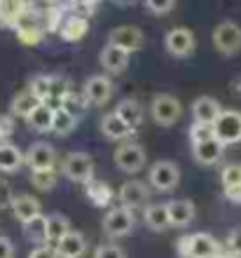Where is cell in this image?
<instances>
[{"mask_svg": "<svg viewBox=\"0 0 241 258\" xmlns=\"http://www.w3.org/2000/svg\"><path fill=\"white\" fill-rule=\"evenodd\" d=\"M222 192L229 202H241V164H227L220 171Z\"/></svg>", "mask_w": 241, "mask_h": 258, "instance_id": "44dd1931", "label": "cell"}, {"mask_svg": "<svg viewBox=\"0 0 241 258\" xmlns=\"http://www.w3.org/2000/svg\"><path fill=\"white\" fill-rule=\"evenodd\" d=\"M28 258H59L56 249L52 244H42V246H35L33 251L28 253Z\"/></svg>", "mask_w": 241, "mask_h": 258, "instance_id": "b9f144b4", "label": "cell"}, {"mask_svg": "<svg viewBox=\"0 0 241 258\" xmlns=\"http://www.w3.org/2000/svg\"><path fill=\"white\" fill-rule=\"evenodd\" d=\"M213 45L225 56H234L241 52V26L236 21H220L213 28Z\"/></svg>", "mask_w": 241, "mask_h": 258, "instance_id": "52a82bcc", "label": "cell"}, {"mask_svg": "<svg viewBox=\"0 0 241 258\" xmlns=\"http://www.w3.org/2000/svg\"><path fill=\"white\" fill-rule=\"evenodd\" d=\"M115 5H122V7H127V5H131V3H136V0H113Z\"/></svg>", "mask_w": 241, "mask_h": 258, "instance_id": "ee69618b", "label": "cell"}, {"mask_svg": "<svg viewBox=\"0 0 241 258\" xmlns=\"http://www.w3.org/2000/svg\"><path fill=\"white\" fill-rule=\"evenodd\" d=\"M229 89H232V94H234L236 99H241V75H236L234 80H232V85H229Z\"/></svg>", "mask_w": 241, "mask_h": 258, "instance_id": "7bdbcfd3", "label": "cell"}, {"mask_svg": "<svg viewBox=\"0 0 241 258\" xmlns=\"http://www.w3.org/2000/svg\"><path fill=\"white\" fill-rule=\"evenodd\" d=\"M75 127H77V117H73L68 110L63 108H56L54 110V134L56 136H68V134H73Z\"/></svg>", "mask_w": 241, "mask_h": 258, "instance_id": "1f68e13d", "label": "cell"}, {"mask_svg": "<svg viewBox=\"0 0 241 258\" xmlns=\"http://www.w3.org/2000/svg\"><path fill=\"white\" fill-rule=\"evenodd\" d=\"M143 42H145L143 31L138 26H131V24L117 26L108 33V45L124 49V52H129V54H131V52H138V49L143 47Z\"/></svg>", "mask_w": 241, "mask_h": 258, "instance_id": "7c38bea8", "label": "cell"}, {"mask_svg": "<svg viewBox=\"0 0 241 258\" xmlns=\"http://www.w3.org/2000/svg\"><path fill=\"white\" fill-rule=\"evenodd\" d=\"M181 258H192V256H181Z\"/></svg>", "mask_w": 241, "mask_h": 258, "instance_id": "f6af8a7d", "label": "cell"}, {"mask_svg": "<svg viewBox=\"0 0 241 258\" xmlns=\"http://www.w3.org/2000/svg\"><path fill=\"white\" fill-rule=\"evenodd\" d=\"M0 258H17V246L5 235H0Z\"/></svg>", "mask_w": 241, "mask_h": 258, "instance_id": "60d3db41", "label": "cell"}, {"mask_svg": "<svg viewBox=\"0 0 241 258\" xmlns=\"http://www.w3.org/2000/svg\"><path fill=\"white\" fill-rule=\"evenodd\" d=\"M115 167L124 174H138V171L145 167L147 162V153L141 143L136 141H122L117 148H115Z\"/></svg>", "mask_w": 241, "mask_h": 258, "instance_id": "277c9868", "label": "cell"}, {"mask_svg": "<svg viewBox=\"0 0 241 258\" xmlns=\"http://www.w3.org/2000/svg\"><path fill=\"white\" fill-rule=\"evenodd\" d=\"M31 183H33V188H38L40 192H49L56 188V183H59V174H56V169L31 171Z\"/></svg>", "mask_w": 241, "mask_h": 258, "instance_id": "d6a6232c", "label": "cell"}, {"mask_svg": "<svg viewBox=\"0 0 241 258\" xmlns=\"http://www.w3.org/2000/svg\"><path fill=\"white\" fill-rule=\"evenodd\" d=\"M101 134L106 139H110V141H127V139H131L134 129L113 110V113H106L101 117Z\"/></svg>", "mask_w": 241, "mask_h": 258, "instance_id": "ac0fdd59", "label": "cell"}, {"mask_svg": "<svg viewBox=\"0 0 241 258\" xmlns=\"http://www.w3.org/2000/svg\"><path fill=\"white\" fill-rule=\"evenodd\" d=\"M115 113H117L131 129H136L143 122V106L136 101V99H131V96L122 99V101L115 106Z\"/></svg>", "mask_w": 241, "mask_h": 258, "instance_id": "d4e9b609", "label": "cell"}, {"mask_svg": "<svg viewBox=\"0 0 241 258\" xmlns=\"http://www.w3.org/2000/svg\"><path fill=\"white\" fill-rule=\"evenodd\" d=\"M164 47L171 56L176 59H188L194 54V47H197V38L190 28H171L167 35H164Z\"/></svg>", "mask_w": 241, "mask_h": 258, "instance_id": "30bf717a", "label": "cell"}, {"mask_svg": "<svg viewBox=\"0 0 241 258\" xmlns=\"http://www.w3.org/2000/svg\"><path fill=\"white\" fill-rule=\"evenodd\" d=\"M26 164V157L14 143L10 141H0V171L3 174H14Z\"/></svg>", "mask_w": 241, "mask_h": 258, "instance_id": "7402d4cb", "label": "cell"}, {"mask_svg": "<svg viewBox=\"0 0 241 258\" xmlns=\"http://www.w3.org/2000/svg\"><path fill=\"white\" fill-rule=\"evenodd\" d=\"M174 5H176V0H145V7L152 14H157V17L169 14L171 10H174Z\"/></svg>", "mask_w": 241, "mask_h": 258, "instance_id": "8d00e7d4", "label": "cell"}, {"mask_svg": "<svg viewBox=\"0 0 241 258\" xmlns=\"http://www.w3.org/2000/svg\"><path fill=\"white\" fill-rule=\"evenodd\" d=\"M150 115L159 127H174L183 115L181 99L174 94H167V92L154 94L152 101H150Z\"/></svg>", "mask_w": 241, "mask_h": 258, "instance_id": "3957f363", "label": "cell"}, {"mask_svg": "<svg viewBox=\"0 0 241 258\" xmlns=\"http://www.w3.org/2000/svg\"><path fill=\"white\" fill-rule=\"evenodd\" d=\"M26 157V167L31 171H47L56 167V150L49 146V143H33L31 148L24 153Z\"/></svg>", "mask_w": 241, "mask_h": 258, "instance_id": "4fadbf2b", "label": "cell"}, {"mask_svg": "<svg viewBox=\"0 0 241 258\" xmlns=\"http://www.w3.org/2000/svg\"><path fill=\"white\" fill-rule=\"evenodd\" d=\"M94 258H127V253L117 244H101V246H96Z\"/></svg>", "mask_w": 241, "mask_h": 258, "instance_id": "e575fe53", "label": "cell"}, {"mask_svg": "<svg viewBox=\"0 0 241 258\" xmlns=\"http://www.w3.org/2000/svg\"><path fill=\"white\" fill-rule=\"evenodd\" d=\"M40 103H45V101H40V99H38L31 89H26V92H21V94H17L12 99V115L26 117V120H28V115H31V113H33Z\"/></svg>", "mask_w": 241, "mask_h": 258, "instance_id": "4316f807", "label": "cell"}, {"mask_svg": "<svg viewBox=\"0 0 241 258\" xmlns=\"http://www.w3.org/2000/svg\"><path fill=\"white\" fill-rule=\"evenodd\" d=\"M12 200H14V192H12V188H10V183H7L5 178H0V209L10 207Z\"/></svg>", "mask_w": 241, "mask_h": 258, "instance_id": "ab89813d", "label": "cell"}, {"mask_svg": "<svg viewBox=\"0 0 241 258\" xmlns=\"http://www.w3.org/2000/svg\"><path fill=\"white\" fill-rule=\"evenodd\" d=\"M222 251V246L215 242L213 235L208 232H194V235H183L178 239V253L192 258H215Z\"/></svg>", "mask_w": 241, "mask_h": 258, "instance_id": "7a4b0ae2", "label": "cell"}, {"mask_svg": "<svg viewBox=\"0 0 241 258\" xmlns=\"http://www.w3.org/2000/svg\"><path fill=\"white\" fill-rule=\"evenodd\" d=\"M213 134L222 146H232L241 141V110H222L213 124Z\"/></svg>", "mask_w": 241, "mask_h": 258, "instance_id": "9c48e42d", "label": "cell"}, {"mask_svg": "<svg viewBox=\"0 0 241 258\" xmlns=\"http://www.w3.org/2000/svg\"><path fill=\"white\" fill-rule=\"evenodd\" d=\"M117 200H120V207H127V209H141L147 207V200H150V185L138 181V178H131V181H124L117 190Z\"/></svg>", "mask_w": 241, "mask_h": 258, "instance_id": "8fae6325", "label": "cell"}, {"mask_svg": "<svg viewBox=\"0 0 241 258\" xmlns=\"http://www.w3.org/2000/svg\"><path fill=\"white\" fill-rule=\"evenodd\" d=\"M82 94L89 106H106L115 94V85L110 75H89L82 85Z\"/></svg>", "mask_w": 241, "mask_h": 258, "instance_id": "ba28073f", "label": "cell"}, {"mask_svg": "<svg viewBox=\"0 0 241 258\" xmlns=\"http://www.w3.org/2000/svg\"><path fill=\"white\" fill-rule=\"evenodd\" d=\"M222 106L215 96H197L192 103V117L197 124H211L213 127L215 120L220 117Z\"/></svg>", "mask_w": 241, "mask_h": 258, "instance_id": "5bb4252c", "label": "cell"}, {"mask_svg": "<svg viewBox=\"0 0 241 258\" xmlns=\"http://www.w3.org/2000/svg\"><path fill=\"white\" fill-rule=\"evenodd\" d=\"M167 209H169V221H171L174 228H188L194 221V216H197L194 202H190V200H171V202H167Z\"/></svg>", "mask_w": 241, "mask_h": 258, "instance_id": "ffe728a7", "label": "cell"}, {"mask_svg": "<svg viewBox=\"0 0 241 258\" xmlns=\"http://www.w3.org/2000/svg\"><path fill=\"white\" fill-rule=\"evenodd\" d=\"M54 110L52 106H47V103H40L38 108L28 115V127L33 129V132H38V134H47V132H52L54 129Z\"/></svg>", "mask_w": 241, "mask_h": 258, "instance_id": "cb8c5ba5", "label": "cell"}, {"mask_svg": "<svg viewBox=\"0 0 241 258\" xmlns=\"http://www.w3.org/2000/svg\"><path fill=\"white\" fill-rule=\"evenodd\" d=\"M129 56L131 54L124 52V49L106 45V47L101 49L99 61H101V66H103V71H106V75H122L129 66Z\"/></svg>", "mask_w": 241, "mask_h": 258, "instance_id": "2e32d148", "label": "cell"}, {"mask_svg": "<svg viewBox=\"0 0 241 258\" xmlns=\"http://www.w3.org/2000/svg\"><path fill=\"white\" fill-rule=\"evenodd\" d=\"M61 171H63V176L68 181L87 185L89 181H94V157L85 153V150H73V153H68L63 157Z\"/></svg>", "mask_w": 241, "mask_h": 258, "instance_id": "6da1fadb", "label": "cell"}, {"mask_svg": "<svg viewBox=\"0 0 241 258\" xmlns=\"http://www.w3.org/2000/svg\"><path fill=\"white\" fill-rule=\"evenodd\" d=\"M147 178H150V188H154L157 192H171L181 183V167L171 160H159L150 167Z\"/></svg>", "mask_w": 241, "mask_h": 258, "instance_id": "5b68a950", "label": "cell"}, {"mask_svg": "<svg viewBox=\"0 0 241 258\" xmlns=\"http://www.w3.org/2000/svg\"><path fill=\"white\" fill-rule=\"evenodd\" d=\"M14 129H17L14 117L7 115V113H0V141H7L14 134Z\"/></svg>", "mask_w": 241, "mask_h": 258, "instance_id": "74e56055", "label": "cell"}, {"mask_svg": "<svg viewBox=\"0 0 241 258\" xmlns=\"http://www.w3.org/2000/svg\"><path fill=\"white\" fill-rule=\"evenodd\" d=\"M85 192H87L89 202L94 204V207H110V202H113V188L108 183H103V181H89L87 185H85Z\"/></svg>", "mask_w": 241, "mask_h": 258, "instance_id": "484cf974", "label": "cell"}, {"mask_svg": "<svg viewBox=\"0 0 241 258\" xmlns=\"http://www.w3.org/2000/svg\"><path fill=\"white\" fill-rule=\"evenodd\" d=\"M73 230L70 228V221H68L63 214H52L47 216V244H56L61 237H66L68 232Z\"/></svg>", "mask_w": 241, "mask_h": 258, "instance_id": "f1b7e54d", "label": "cell"}, {"mask_svg": "<svg viewBox=\"0 0 241 258\" xmlns=\"http://www.w3.org/2000/svg\"><path fill=\"white\" fill-rule=\"evenodd\" d=\"M143 221L152 232H164L171 228L167 204H147L143 209Z\"/></svg>", "mask_w": 241, "mask_h": 258, "instance_id": "603a6c76", "label": "cell"}, {"mask_svg": "<svg viewBox=\"0 0 241 258\" xmlns=\"http://www.w3.org/2000/svg\"><path fill=\"white\" fill-rule=\"evenodd\" d=\"M59 258H82L87 253V237L77 230H70L66 237H61L54 244Z\"/></svg>", "mask_w": 241, "mask_h": 258, "instance_id": "e0dca14e", "label": "cell"}, {"mask_svg": "<svg viewBox=\"0 0 241 258\" xmlns=\"http://www.w3.org/2000/svg\"><path fill=\"white\" fill-rule=\"evenodd\" d=\"M10 209H12L14 218H17L21 225L28 223V221H33V218H38V216H42L40 202H38V197H33V195H14Z\"/></svg>", "mask_w": 241, "mask_h": 258, "instance_id": "d6986e66", "label": "cell"}, {"mask_svg": "<svg viewBox=\"0 0 241 258\" xmlns=\"http://www.w3.org/2000/svg\"><path fill=\"white\" fill-rule=\"evenodd\" d=\"M211 136H215L211 124H197V122H194L192 127H190V141H192V143L206 141V139H211Z\"/></svg>", "mask_w": 241, "mask_h": 258, "instance_id": "d590c367", "label": "cell"}, {"mask_svg": "<svg viewBox=\"0 0 241 258\" xmlns=\"http://www.w3.org/2000/svg\"><path fill=\"white\" fill-rule=\"evenodd\" d=\"M225 246H227V251H232L234 256L241 258V225H239V228H234V230L227 235V242H225Z\"/></svg>", "mask_w": 241, "mask_h": 258, "instance_id": "f35d334b", "label": "cell"}, {"mask_svg": "<svg viewBox=\"0 0 241 258\" xmlns=\"http://www.w3.org/2000/svg\"><path fill=\"white\" fill-rule=\"evenodd\" d=\"M136 228L134 211L127 207H110L103 216V232L108 237H127Z\"/></svg>", "mask_w": 241, "mask_h": 258, "instance_id": "8992f818", "label": "cell"}, {"mask_svg": "<svg viewBox=\"0 0 241 258\" xmlns=\"http://www.w3.org/2000/svg\"><path fill=\"white\" fill-rule=\"evenodd\" d=\"M87 28H89L87 19H82V17H70V19L61 26V38L68 42H77L87 35Z\"/></svg>", "mask_w": 241, "mask_h": 258, "instance_id": "4dcf8cb0", "label": "cell"}, {"mask_svg": "<svg viewBox=\"0 0 241 258\" xmlns=\"http://www.w3.org/2000/svg\"><path fill=\"white\" fill-rule=\"evenodd\" d=\"M59 108L68 110V113H70L73 117H77V120H80V117L87 113L89 103H87V99H85V94H77V92H73V89H68L66 94L61 96Z\"/></svg>", "mask_w": 241, "mask_h": 258, "instance_id": "83f0119b", "label": "cell"}, {"mask_svg": "<svg viewBox=\"0 0 241 258\" xmlns=\"http://www.w3.org/2000/svg\"><path fill=\"white\" fill-rule=\"evenodd\" d=\"M24 232L35 246L47 244V216H38L33 221L24 223Z\"/></svg>", "mask_w": 241, "mask_h": 258, "instance_id": "f546056e", "label": "cell"}, {"mask_svg": "<svg viewBox=\"0 0 241 258\" xmlns=\"http://www.w3.org/2000/svg\"><path fill=\"white\" fill-rule=\"evenodd\" d=\"M52 87H54V78L52 75H35L33 80H31V85H28V89L33 92L40 101L47 103V99L52 96Z\"/></svg>", "mask_w": 241, "mask_h": 258, "instance_id": "836d02e7", "label": "cell"}, {"mask_svg": "<svg viewBox=\"0 0 241 258\" xmlns=\"http://www.w3.org/2000/svg\"><path fill=\"white\" fill-rule=\"evenodd\" d=\"M222 153H225V146H222L215 136L206 139V141H197L192 143V157L204 167H211V164H218L222 160Z\"/></svg>", "mask_w": 241, "mask_h": 258, "instance_id": "9a60e30c", "label": "cell"}]
</instances>
